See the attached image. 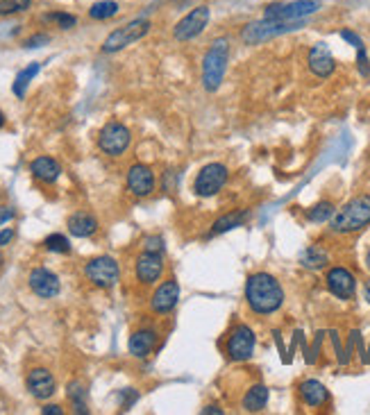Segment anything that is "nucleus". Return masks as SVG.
<instances>
[{"instance_id": "30", "label": "nucleus", "mask_w": 370, "mask_h": 415, "mask_svg": "<svg viewBox=\"0 0 370 415\" xmlns=\"http://www.w3.org/2000/svg\"><path fill=\"white\" fill-rule=\"evenodd\" d=\"M43 248H46L48 252H55V254H69L71 241L66 239L64 234H50L43 239Z\"/></svg>"}, {"instance_id": "41", "label": "nucleus", "mask_w": 370, "mask_h": 415, "mask_svg": "<svg viewBox=\"0 0 370 415\" xmlns=\"http://www.w3.org/2000/svg\"><path fill=\"white\" fill-rule=\"evenodd\" d=\"M41 413L43 415H64V409H62V406H57V404H46L41 409Z\"/></svg>"}, {"instance_id": "44", "label": "nucleus", "mask_w": 370, "mask_h": 415, "mask_svg": "<svg viewBox=\"0 0 370 415\" xmlns=\"http://www.w3.org/2000/svg\"><path fill=\"white\" fill-rule=\"evenodd\" d=\"M3 125H5V114L0 111V128H3Z\"/></svg>"}, {"instance_id": "34", "label": "nucleus", "mask_w": 370, "mask_h": 415, "mask_svg": "<svg viewBox=\"0 0 370 415\" xmlns=\"http://www.w3.org/2000/svg\"><path fill=\"white\" fill-rule=\"evenodd\" d=\"M357 66H359V73H361V75H364V78L370 75V64H368V57H366L364 46L357 48Z\"/></svg>"}, {"instance_id": "1", "label": "nucleus", "mask_w": 370, "mask_h": 415, "mask_svg": "<svg viewBox=\"0 0 370 415\" xmlns=\"http://www.w3.org/2000/svg\"><path fill=\"white\" fill-rule=\"evenodd\" d=\"M246 300L257 316H270L284 305V288L270 272H255L246 281Z\"/></svg>"}, {"instance_id": "45", "label": "nucleus", "mask_w": 370, "mask_h": 415, "mask_svg": "<svg viewBox=\"0 0 370 415\" xmlns=\"http://www.w3.org/2000/svg\"><path fill=\"white\" fill-rule=\"evenodd\" d=\"M366 268L370 270V252H368V254H366Z\"/></svg>"}, {"instance_id": "20", "label": "nucleus", "mask_w": 370, "mask_h": 415, "mask_svg": "<svg viewBox=\"0 0 370 415\" xmlns=\"http://www.w3.org/2000/svg\"><path fill=\"white\" fill-rule=\"evenodd\" d=\"M66 227H69V232L73 236H78V239H89V236L98 232V218L89 211H76L66 220Z\"/></svg>"}, {"instance_id": "19", "label": "nucleus", "mask_w": 370, "mask_h": 415, "mask_svg": "<svg viewBox=\"0 0 370 415\" xmlns=\"http://www.w3.org/2000/svg\"><path fill=\"white\" fill-rule=\"evenodd\" d=\"M30 173H32L34 180H39L43 184H55L59 180V175H62V166H59L57 159L43 154V157H36L32 164H30Z\"/></svg>"}, {"instance_id": "29", "label": "nucleus", "mask_w": 370, "mask_h": 415, "mask_svg": "<svg viewBox=\"0 0 370 415\" xmlns=\"http://www.w3.org/2000/svg\"><path fill=\"white\" fill-rule=\"evenodd\" d=\"M118 14V3L114 0H100V3L91 5V10H89V16L93 21H107Z\"/></svg>"}, {"instance_id": "25", "label": "nucleus", "mask_w": 370, "mask_h": 415, "mask_svg": "<svg viewBox=\"0 0 370 415\" xmlns=\"http://www.w3.org/2000/svg\"><path fill=\"white\" fill-rule=\"evenodd\" d=\"M248 220V211L246 209H236V211H229L225 216H220L211 227V236H218V234H225L229 229H236L241 227L243 222Z\"/></svg>"}, {"instance_id": "18", "label": "nucleus", "mask_w": 370, "mask_h": 415, "mask_svg": "<svg viewBox=\"0 0 370 415\" xmlns=\"http://www.w3.org/2000/svg\"><path fill=\"white\" fill-rule=\"evenodd\" d=\"M154 173L146 164H132L128 170V191L137 198H148L154 191Z\"/></svg>"}, {"instance_id": "14", "label": "nucleus", "mask_w": 370, "mask_h": 415, "mask_svg": "<svg viewBox=\"0 0 370 415\" xmlns=\"http://www.w3.org/2000/svg\"><path fill=\"white\" fill-rule=\"evenodd\" d=\"M27 284H30V291H32L36 298H41V300H53V298H57V295H59V291H62L59 277L48 268L30 270Z\"/></svg>"}, {"instance_id": "26", "label": "nucleus", "mask_w": 370, "mask_h": 415, "mask_svg": "<svg viewBox=\"0 0 370 415\" xmlns=\"http://www.w3.org/2000/svg\"><path fill=\"white\" fill-rule=\"evenodd\" d=\"M41 71V64L39 62H32L30 66H25L23 71H19V75L14 78V84H12V91L16 98H25V88L30 86V82L36 78V73Z\"/></svg>"}, {"instance_id": "23", "label": "nucleus", "mask_w": 370, "mask_h": 415, "mask_svg": "<svg viewBox=\"0 0 370 415\" xmlns=\"http://www.w3.org/2000/svg\"><path fill=\"white\" fill-rule=\"evenodd\" d=\"M268 397H270V390L257 383V386L248 388V392L243 395L241 399V406L246 413H262L266 406H268Z\"/></svg>"}, {"instance_id": "10", "label": "nucleus", "mask_w": 370, "mask_h": 415, "mask_svg": "<svg viewBox=\"0 0 370 415\" xmlns=\"http://www.w3.org/2000/svg\"><path fill=\"white\" fill-rule=\"evenodd\" d=\"M227 177H229V170H227L225 164H218V161H213V164H207L198 173V177H196L194 191H196L200 198H211V195H216L218 191L225 187Z\"/></svg>"}, {"instance_id": "7", "label": "nucleus", "mask_w": 370, "mask_h": 415, "mask_svg": "<svg viewBox=\"0 0 370 415\" xmlns=\"http://www.w3.org/2000/svg\"><path fill=\"white\" fill-rule=\"evenodd\" d=\"M209 21H211V10H209V7H207V5L194 7V10H191L189 14H184V16L175 23L173 39L180 41V43L198 39V36L207 29V25H209Z\"/></svg>"}, {"instance_id": "12", "label": "nucleus", "mask_w": 370, "mask_h": 415, "mask_svg": "<svg viewBox=\"0 0 370 415\" xmlns=\"http://www.w3.org/2000/svg\"><path fill=\"white\" fill-rule=\"evenodd\" d=\"M135 272H137V279L141 281L143 286L157 284L159 277L164 275V257H161V252L143 250L141 254L137 257Z\"/></svg>"}, {"instance_id": "36", "label": "nucleus", "mask_w": 370, "mask_h": 415, "mask_svg": "<svg viewBox=\"0 0 370 415\" xmlns=\"http://www.w3.org/2000/svg\"><path fill=\"white\" fill-rule=\"evenodd\" d=\"M143 246L150 252H164V241H161L159 236H148V239L143 241Z\"/></svg>"}, {"instance_id": "3", "label": "nucleus", "mask_w": 370, "mask_h": 415, "mask_svg": "<svg viewBox=\"0 0 370 415\" xmlns=\"http://www.w3.org/2000/svg\"><path fill=\"white\" fill-rule=\"evenodd\" d=\"M227 64H229V39L227 36H218L203 59V84L209 93L218 91L220 84H223Z\"/></svg>"}, {"instance_id": "5", "label": "nucleus", "mask_w": 370, "mask_h": 415, "mask_svg": "<svg viewBox=\"0 0 370 415\" xmlns=\"http://www.w3.org/2000/svg\"><path fill=\"white\" fill-rule=\"evenodd\" d=\"M150 27H152V23H150L148 19H135V21H130L128 25L114 29V32L109 34L105 41H102V48H100V50H102L105 55L121 53V50H125L128 46H132L135 41L143 39V36L150 32Z\"/></svg>"}, {"instance_id": "8", "label": "nucleus", "mask_w": 370, "mask_h": 415, "mask_svg": "<svg viewBox=\"0 0 370 415\" xmlns=\"http://www.w3.org/2000/svg\"><path fill=\"white\" fill-rule=\"evenodd\" d=\"M84 277L98 288H112L121 279V265L114 257H95L84 265Z\"/></svg>"}, {"instance_id": "40", "label": "nucleus", "mask_w": 370, "mask_h": 415, "mask_svg": "<svg viewBox=\"0 0 370 415\" xmlns=\"http://www.w3.org/2000/svg\"><path fill=\"white\" fill-rule=\"evenodd\" d=\"M14 229L12 227H7V229H0V248H5V246H10L12 243V239H14Z\"/></svg>"}, {"instance_id": "15", "label": "nucleus", "mask_w": 370, "mask_h": 415, "mask_svg": "<svg viewBox=\"0 0 370 415\" xmlns=\"http://www.w3.org/2000/svg\"><path fill=\"white\" fill-rule=\"evenodd\" d=\"M177 300H180V284H177V279L171 277V279L161 281L157 286V291H154L150 298L152 313H157V316L171 313V311L177 307Z\"/></svg>"}, {"instance_id": "39", "label": "nucleus", "mask_w": 370, "mask_h": 415, "mask_svg": "<svg viewBox=\"0 0 370 415\" xmlns=\"http://www.w3.org/2000/svg\"><path fill=\"white\" fill-rule=\"evenodd\" d=\"M16 218V211L12 209V206H0V225H5V222H10Z\"/></svg>"}, {"instance_id": "28", "label": "nucleus", "mask_w": 370, "mask_h": 415, "mask_svg": "<svg viewBox=\"0 0 370 415\" xmlns=\"http://www.w3.org/2000/svg\"><path fill=\"white\" fill-rule=\"evenodd\" d=\"M336 213V206H334V202H329V200H323V202H318V204H314L312 209L307 211V220L309 222H327V220H332V216Z\"/></svg>"}, {"instance_id": "35", "label": "nucleus", "mask_w": 370, "mask_h": 415, "mask_svg": "<svg viewBox=\"0 0 370 415\" xmlns=\"http://www.w3.org/2000/svg\"><path fill=\"white\" fill-rule=\"evenodd\" d=\"M341 39H345L350 46H354V48H361L364 46V41H361V36L357 34V32H352V29H341Z\"/></svg>"}, {"instance_id": "6", "label": "nucleus", "mask_w": 370, "mask_h": 415, "mask_svg": "<svg viewBox=\"0 0 370 415\" xmlns=\"http://www.w3.org/2000/svg\"><path fill=\"white\" fill-rule=\"evenodd\" d=\"M321 10V0H293V3H270L264 7L266 21H302Z\"/></svg>"}, {"instance_id": "37", "label": "nucleus", "mask_w": 370, "mask_h": 415, "mask_svg": "<svg viewBox=\"0 0 370 415\" xmlns=\"http://www.w3.org/2000/svg\"><path fill=\"white\" fill-rule=\"evenodd\" d=\"M175 189H177V175L173 173V170H166L164 173V191L173 193Z\"/></svg>"}, {"instance_id": "17", "label": "nucleus", "mask_w": 370, "mask_h": 415, "mask_svg": "<svg viewBox=\"0 0 370 415\" xmlns=\"http://www.w3.org/2000/svg\"><path fill=\"white\" fill-rule=\"evenodd\" d=\"M25 386L30 390V395L34 399H48L55 395L57 390V381L50 370L46 368H32L25 377Z\"/></svg>"}, {"instance_id": "2", "label": "nucleus", "mask_w": 370, "mask_h": 415, "mask_svg": "<svg viewBox=\"0 0 370 415\" xmlns=\"http://www.w3.org/2000/svg\"><path fill=\"white\" fill-rule=\"evenodd\" d=\"M370 225V195H357L345 202L329 220V229L334 234H354Z\"/></svg>"}, {"instance_id": "38", "label": "nucleus", "mask_w": 370, "mask_h": 415, "mask_svg": "<svg viewBox=\"0 0 370 415\" xmlns=\"http://www.w3.org/2000/svg\"><path fill=\"white\" fill-rule=\"evenodd\" d=\"M123 395H125V402H121V406H123V411H128L130 406L139 399V392H137V390H132V388H125V390H123Z\"/></svg>"}, {"instance_id": "22", "label": "nucleus", "mask_w": 370, "mask_h": 415, "mask_svg": "<svg viewBox=\"0 0 370 415\" xmlns=\"http://www.w3.org/2000/svg\"><path fill=\"white\" fill-rule=\"evenodd\" d=\"M300 399L312 409H318V406H325L329 402V390L325 388V383H321L318 379H307L300 383Z\"/></svg>"}, {"instance_id": "13", "label": "nucleus", "mask_w": 370, "mask_h": 415, "mask_svg": "<svg viewBox=\"0 0 370 415\" xmlns=\"http://www.w3.org/2000/svg\"><path fill=\"white\" fill-rule=\"evenodd\" d=\"M325 284H327L329 293L338 300H352L354 293H357V279L343 265L329 268L327 275H325Z\"/></svg>"}, {"instance_id": "11", "label": "nucleus", "mask_w": 370, "mask_h": 415, "mask_svg": "<svg viewBox=\"0 0 370 415\" xmlns=\"http://www.w3.org/2000/svg\"><path fill=\"white\" fill-rule=\"evenodd\" d=\"M255 345H257V336L255 331L248 327V324H236L229 333L225 352L229 361H248L255 354Z\"/></svg>"}, {"instance_id": "9", "label": "nucleus", "mask_w": 370, "mask_h": 415, "mask_svg": "<svg viewBox=\"0 0 370 415\" xmlns=\"http://www.w3.org/2000/svg\"><path fill=\"white\" fill-rule=\"evenodd\" d=\"M130 141H132V134L123 123L109 121L98 134V147L107 157H121L130 147Z\"/></svg>"}, {"instance_id": "32", "label": "nucleus", "mask_w": 370, "mask_h": 415, "mask_svg": "<svg viewBox=\"0 0 370 415\" xmlns=\"http://www.w3.org/2000/svg\"><path fill=\"white\" fill-rule=\"evenodd\" d=\"M43 21H48V23H57V27L62 29H73L78 25V19L73 16V14H66V12H53V14H46Z\"/></svg>"}, {"instance_id": "31", "label": "nucleus", "mask_w": 370, "mask_h": 415, "mask_svg": "<svg viewBox=\"0 0 370 415\" xmlns=\"http://www.w3.org/2000/svg\"><path fill=\"white\" fill-rule=\"evenodd\" d=\"M30 7H32V0H0V16L27 12Z\"/></svg>"}, {"instance_id": "16", "label": "nucleus", "mask_w": 370, "mask_h": 415, "mask_svg": "<svg viewBox=\"0 0 370 415\" xmlns=\"http://www.w3.org/2000/svg\"><path fill=\"white\" fill-rule=\"evenodd\" d=\"M307 66H309V71L321 80L329 78L332 73L336 71V59H334V55H332L327 43H323V41L314 43L312 50H309V55H307Z\"/></svg>"}, {"instance_id": "27", "label": "nucleus", "mask_w": 370, "mask_h": 415, "mask_svg": "<svg viewBox=\"0 0 370 415\" xmlns=\"http://www.w3.org/2000/svg\"><path fill=\"white\" fill-rule=\"evenodd\" d=\"M66 395H69V402L73 406V413H89L86 409V392L84 386L80 381H71L69 388H66Z\"/></svg>"}, {"instance_id": "21", "label": "nucleus", "mask_w": 370, "mask_h": 415, "mask_svg": "<svg viewBox=\"0 0 370 415\" xmlns=\"http://www.w3.org/2000/svg\"><path fill=\"white\" fill-rule=\"evenodd\" d=\"M157 345V331L154 329H139L128 340V352L137 359H146Z\"/></svg>"}, {"instance_id": "42", "label": "nucleus", "mask_w": 370, "mask_h": 415, "mask_svg": "<svg viewBox=\"0 0 370 415\" xmlns=\"http://www.w3.org/2000/svg\"><path fill=\"white\" fill-rule=\"evenodd\" d=\"M200 413H216V415H223V409H218V406H205V409L203 411H200Z\"/></svg>"}, {"instance_id": "24", "label": "nucleus", "mask_w": 370, "mask_h": 415, "mask_svg": "<svg viewBox=\"0 0 370 415\" xmlns=\"http://www.w3.org/2000/svg\"><path fill=\"white\" fill-rule=\"evenodd\" d=\"M300 263L309 270H321L329 263V254L323 246H309L300 252Z\"/></svg>"}, {"instance_id": "43", "label": "nucleus", "mask_w": 370, "mask_h": 415, "mask_svg": "<svg viewBox=\"0 0 370 415\" xmlns=\"http://www.w3.org/2000/svg\"><path fill=\"white\" fill-rule=\"evenodd\" d=\"M364 300L370 305V281H366V284H364Z\"/></svg>"}, {"instance_id": "33", "label": "nucleus", "mask_w": 370, "mask_h": 415, "mask_svg": "<svg viewBox=\"0 0 370 415\" xmlns=\"http://www.w3.org/2000/svg\"><path fill=\"white\" fill-rule=\"evenodd\" d=\"M50 41V36L48 34H32V36H27V39L23 41V48H41L43 43H48Z\"/></svg>"}, {"instance_id": "46", "label": "nucleus", "mask_w": 370, "mask_h": 415, "mask_svg": "<svg viewBox=\"0 0 370 415\" xmlns=\"http://www.w3.org/2000/svg\"><path fill=\"white\" fill-rule=\"evenodd\" d=\"M3 263H5V257H3V252H0V270H3Z\"/></svg>"}, {"instance_id": "4", "label": "nucleus", "mask_w": 370, "mask_h": 415, "mask_svg": "<svg viewBox=\"0 0 370 415\" xmlns=\"http://www.w3.org/2000/svg\"><path fill=\"white\" fill-rule=\"evenodd\" d=\"M305 25H307V19H302V21H266V19L253 21V23H248L241 29V41L246 43V46H259V43L270 41V39H275V36H282L288 32H295V29H300Z\"/></svg>"}]
</instances>
